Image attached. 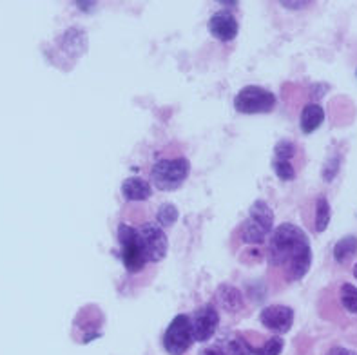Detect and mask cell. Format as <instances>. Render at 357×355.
Instances as JSON below:
<instances>
[{
  "label": "cell",
  "mask_w": 357,
  "mask_h": 355,
  "mask_svg": "<svg viewBox=\"0 0 357 355\" xmlns=\"http://www.w3.org/2000/svg\"><path fill=\"white\" fill-rule=\"evenodd\" d=\"M267 254L271 265L283 269L289 281L303 279L312 265L310 239L294 223H281L272 230Z\"/></svg>",
  "instance_id": "obj_1"
},
{
  "label": "cell",
  "mask_w": 357,
  "mask_h": 355,
  "mask_svg": "<svg viewBox=\"0 0 357 355\" xmlns=\"http://www.w3.org/2000/svg\"><path fill=\"white\" fill-rule=\"evenodd\" d=\"M190 163L187 158H162L151 167V185L163 192L176 190L189 178Z\"/></svg>",
  "instance_id": "obj_2"
},
{
  "label": "cell",
  "mask_w": 357,
  "mask_h": 355,
  "mask_svg": "<svg viewBox=\"0 0 357 355\" xmlns=\"http://www.w3.org/2000/svg\"><path fill=\"white\" fill-rule=\"evenodd\" d=\"M118 243H120L122 263L127 272L138 274L140 270L147 266V256H145L144 241H142L138 227L120 223L118 225Z\"/></svg>",
  "instance_id": "obj_3"
},
{
  "label": "cell",
  "mask_w": 357,
  "mask_h": 355,
  "mask_svg": "<svg viewBox=\"0 0 357 355\" xmlns=\"http://www.w3.org/2000/svg\"><path fill=\"white\" fill-rule=\"evenodd\" d=\"M276 104V95L259 86L243 87L234 98V109L241 114H267L274 111Z\"/></svg>",
  "instance_id": "obj_4"
},
{
  "label": "cell",
  "mask_w": 357,
  "mask_h": 355,
  "mask_svg": "<svg viewBox=\"0 0 357 355\" xmlns=\"http://www.w3.org/2000/svg\"><path fill=\"white\" fill-rule=\"evenodd\" d=\"M195 342L190 315L178 314L163 333V348L169 355H183Z\"/></svg>",
  "instance_id": "obj_5"
},
{
  "label": "cell",
  "mask_w": 357,
  "mask_h": 355,
  "mask_svg": "<svg viewBox=\"0 0 357 355\" xmlns=\"http://www.w3.org/2000/svg\"><path fill=\"white\" fill-rule=\"evenodd\" d=\"M144 241L145 256H147V263H160L163 257L167 256L169 250V238L165 234V230L158 225V223H144L138 227Z\"/></svg>",
  "instance_id": "obj_6"
},
{
  "label": "cell",
  "mask_w": 357,
  "mask_h": 355,
  "mask_svg": "<svg viewBox=\"0 0 357 355\" xmlns=\"http://www.w3.org/2000/svg\"><path fill=\"white\" fill-rule=\"evenodd\" d=\"M220 324V315H218L216 306L205 305L190 315V326H192V335L195 341L205 342L213 338Z\"/></svg>",
  "instance_id": "obj_7"
},
{
  "label": "cell",
  "mask_w": 357,
  "mask_h": 355,
  "mask_svg": "<svg viewBox=\"0 0 357 355\" xmlns=\"http://www.w3.org/2000/svg\"><path fill=\"white\" fill-rule=\"evenodd\" d=\"M259 321L274 333H287L294 324V310L287 305H268L259 314Z\"/></svg>",
  "instance_id": "obj_8"
},
{
  "label": "cell",
  "mask_w": 357,
  "mask_h": 355,
  "mask_svg": "<svg viewBox=\"0 0 357 355\" xmlns=\"http://www.w3.org/2000/svg\"><path fill=\"white\" fill-rule=\"evenodd\" d=\"M208 33L220 42H232L238 35L240 24L231 11H218L208 18Z\"/></svg>",
  "instance_id": "obj_9"
},
{
  "label": "cell",
  "mask_w": 357,
  "mask_h": 355,
  "mask_svg": "<svg viewBox=\"0 0 357 355\" xmlns=\"http://www.w3.org/2000/svg\"><path fill=\"white\" fill-rule=\"evenodd\" d=\"M122 196L126 202H145L153 196V185L140 176H131L122 181Z\"/></svg>",
  "instance_id": "obj_10"
},
{
  "label": "cell",
  "mask_w": 357,
  "mask_h": 355,
  "mask_svg": "<svg viewBox=\"0 0 357 355\" xmlns=\"http://www.w3.org/2000/svg\"><path fill=\"white\" fill-rule=\"evenodd\" d=\"M325 120V111L319 104H308L305 105L299 116V127L303 130L305 135H312L317 127L321 126Z\"/></svg>",
  "instance_id": "obj_11"
},
{
  "label": "cell",
  "mask_w": 357,
  "mask_h": 355,
  "mask_svg": "<svg viewBox=\"0 0 357 355\" xmlns=\"http://www.w3.org/2000/svg\"><path fill=\"white\" fill-rule=\"evenodd\" d=\"M271 234V230H267L250 218H247L243 225L240 227V239L243 243H250V245H261Z\"/></svg>",
  "instance_id": "obj_12"
},
{
  "label": "cell",
  "mask_w": 357,
  "mask_h": 355,
  "mask_svg": "<svg viewBox=\"0 0 357 355\" xmlns=\"http://www.w3.org/2000/svg\"><path fill=\"white\" fill-rule=\"evenodd\" d=\"M249 218L256 221V223H259L261 227H265L267 230H271V232L274 230V218H276L274 216V211L261 199L254 202V205L249 211Z\"/></svg>",
  "instance_id": "obj_13"
},
{
  "label": "cell",
  "mask_w": 357,
  "mask_h": 355,
  "mask_svg": "<svg viewBox=\"0 0 357 355\" xmlns=\"http://www.w3.org/2000/svg\"><path fill=\"white\" fill-rule=\"evenodd\" d=\"M218 299L220 305L225 308L227 312H238L243 306V297H241L240 290L234 287H222L218 290Z\"/></svg>",
  "instance_id": "obj_14"
},
{
  "label": "cell",
  "mask_w": 357,
  "mask_h": 355,
  "mask_svg": "<svg viewBox=\"0 0 357 355\" xmlns=\"http://www.w3.org/2000/svg\"><path fill=\"white\" fill-rule=\"evenodd\" d=\"M331 203L325 196H319L316 199V218H314V225H316L317 232H325L328 223H331Z\"/></svg>",
  "instance_id": "obj_15"
},
{
  "label": "cell",
  "mask_w": 357,
  "mask_h": 355,
  "mask_svg": "<svg viewBox=\"0 0 357 355\" xmlns=\"http://www.w3.org/2000/svg\"><path fill=\"white\" fill-rule=\"evenodd\" d=\"M357 250V238L354 236H347V238L340 239V241L335 243L334 247V259L337 263H344V261H349L350 257L356 254Z\"/></svg>",
  "instance_id": "obj_16"
},
{
  "label": "cell",
  "mask_w": 357,
  "mask_h": 355,
  "mask_svg": "<svg viewBox=\"0 0 357 355\" xmlns=\"http://www.w3.org/2000/svg\"><path fill=\"white\" fill-rule=\"evenodd\" d=\"M178 216H180V212H178L176 205H172V203H163L162 207L158 209V212H156V223H158L162 229L172 227L178 221Z\"/></svg>",
  "instance_id": "obj_17"
},
{
  "label": "cell",
  "mask_w": 357,
  "mask_h": 355,
  "mask_svg": "<svg viewBox=\"0 0 357 355\" xmlns=\"http://www.w3.org/2000/svg\"><path fill=\"white\" fill-rule=\"evenodd\" d=\"M341 305L350 312L357 315V288L350 283H344L340 290Z\"/></svg>",
  "instance_id": "obj_18"
},
{
  "label": "cell",
  "mask_w": 357,
  "mask_h": 355,
  "mask_svg": "<svg viewBox=\"0 0 357 355\" xmlns=\"http://www.w3.org/2000/svg\"><path fill=\"white\" fill-rule=\"evenodd\" d=\"M283 347H285V341L280 335H274L261 347H254V355H280L283 352Z\"/></svg>",
  "instance_id": "obj_19"
},
{
  "label": "cell",
  "mask_w": 357,
  "mask_h": 355,
  "mask_svg": "<svg viewBox=\"0 0 357 355\" xmlns=\"http://www.w3.org/2000/svg\"><path fill=\"white\" fill-rule=\"evenodd\" d=\"M296 156V145L290 139H281L280 144L274 147V160L280 162H292V158Z\"/></svg>",
  "instance_id": "obj_20"
},
{
  "label": "cell",
  "mask_w": 357,
  "mask_h": 355,
  "mask_svg": "<svg viewBox=\"0 0 357 355\" xmlns=\"http://www.w3.org/2000/svg\"><path fill=\"white\" fill-rule=\"evenodd\" d=\"M223 348L227 355H254V347H250L249 342L241 338L231 339Z\"/></svg>",
  "instance_id": "obj_21"
},
{
  "label": "cell",
  "mask_w": 357,
  "mask_h": 355,
  "mask_svg": "<svg viewBox=\"0 0 357 355\" xmlns=\"http://www.w3.org/2000/svg\"><path fill=\"white\" fill-rule=\"evenodd\" d=\"M272 167L274 172L280 180L283 181H292L296 178V169L292 162H280V160H272Z\"/></svg>",
  "instance_id": "obj_22"
},
{
  "label": "cell",
  "mask_w": 357,
  "mask_h": 355,
  "mask_svg": "<svg viewBox=\"0 0 357 355\" xmlns=\"http://www.w3.org/2000/svg\"><path fill=\"white\" fill-rule=\"evenodd\" d=\"M199 355H227V352H225V348H223V347H216V345H214V347L204 348Z\"/></svg>",
  "instance_id": "obj_23"
},
{
  "label": "cell",
  "mask_w": 357,
  "mask_h": 355,
  "mask_svg": "<svg viewBox=\"0 0 357 355\" xmlns=\"http://www.w3.org/2000/svg\"><path fill=\"white\" fill-rule=\"evenodd\" d=\"M325 355H357L356 352L349 350V348H344V347H334L331 348V350L326 352Z\"/></svg>",
  "instance_id": "obj_24"
},
{
  "label": "cell",
  "mask_w": 357,
  "mask_h": 355,
  "mask_svg": "<svg viewBox=\"0 0 357 355\" xmlns=\"http://www.w3.org/2000/svg\"><path fill=\"white\" fill-rule=\"evenodd\" d=\"M283 8H289V9H296V8H305V2H281Z\"/></svg>",
  "instance_id": "obj_25"
},
{
  "label": "cell",
  "mask_w": 357,
  "mask_h": 355,
  "mask_svg": "<svg viewBox=\"0 0 357 355\" xmlns=\"http://www.w3.org/2000/svg\"><path fill=\"white\" fill-rule=\"evenodd\" d=\"M77 8H80V9H84V11H87V9L96 8V4H95V2H78Z\"/></svg>",
  "instance_id": "obj_26"
},
{
  "label": "cell",
  "mask_w": 357,
  "mask_h": 355,
  "mask_svg": "<svg viewBox=\"0 0 357 355\" xmlns=\"http://www.w3.org/2000/svg\"><path fill=\"white\" fill-rule=\"evenodd\" d=\"M354 275H356V279H357V263H356V266H354Z\"/></svg>",
  "instance_id": "obj_27"
}]
</instances>
